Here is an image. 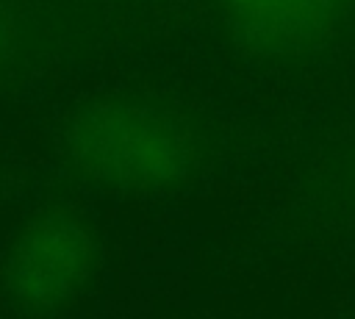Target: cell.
<instances>
[{
	"label": "cell",
	"mask_w": 355,
	"mask_h": 319,
	"mask_svg": "<svg viewBox=\"0 0 355 319\" xmlns=\"http://www.w3.org/2000/svg\"><path fill=\"white\" fill-rule=\"evenodd\" d=\"M72 166L108 189L161 191L178 186L194 164V141L180 119L136 100H103L67 128Z\"/></svg>",
	"instance_id": "cell-1"
},
{
	"label": "cell",
	"mask_w": 355,
	"mask_h": 319,
	"mask_svg": "<svg viewBox=\"0 0 355 319\" xmlns=\"http://www.w3.org/2000/svg\"><path fill=\"white\" fill-rule=\"evenodd\" d=\"M352 0H214L230 33L263 55H302L324 47Z\"/></svg>",
	"instance_id": "cell-3"
},
{
	"label": "cell",
	"mask_w": 355,
	"mask_h": 319,
	"mask_svg": "<svg viewBox=\"0 0 355 319\" xmlns=\"http://www.w3.org/2000/svg\"><path fill=\"white\" fill-rule=\"evenodd\" d=\"M14 44H17V22L14 14L0 3V67L11 58Z\"/></svg>",
	"instance_id": "cell-4"
},
{
	"label": "cell",
	"mask_w": 355,
	"mask_h": 319,
	"mask_svg": "<svg viewBox=\"0 0 355 319\" xmlns=\"http://www.w3.org/2000/svg\"><path fill=\"white\" fill-rule=\"evenodd\" d=\"M97 261L94 236L69 211H44L28 219L14 236L0 286L11 308L47 316L69 302L86 288Z\"/></svg>",
	"instance_id": "cell-2"
}]
</instances>
